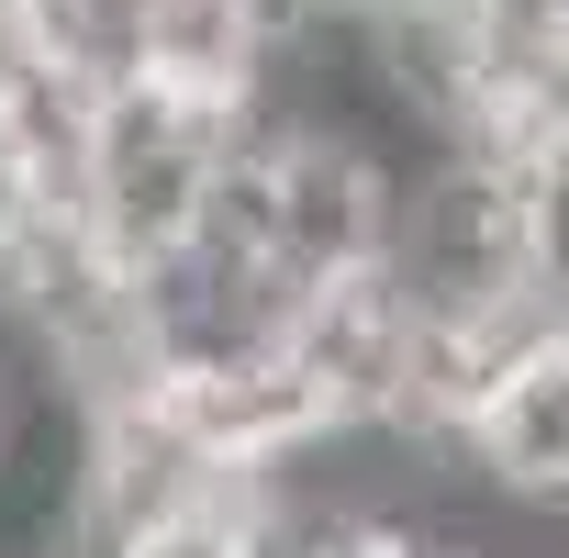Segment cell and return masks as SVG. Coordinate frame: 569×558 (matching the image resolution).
Instances as JSON below:
<instances>
[{
    "label": "cell",
    "mask_w": 569,
    "mask_h": 558,
    "mask_svg": "<svg viewBox=\"0 0 569 558\" xmlns=\"http://www.w3.org/2000/svg\"><path fill=\"white\" fill-rule=\"evenodd\" d=\"M223 146H234V112H223V101H190V90H168V79H123V90H101V112H90V179H79V223H90L123 268L190 246Z\"/></svg>",
    "instance_id": "cell-1"
},
{
    "label": "cell",
    "mask_w": 569,
    "mask_h": 558,
    "mask_svg": "<svg viewBox=\"0 0 569 558\" xmlns=\"http://www.w3.org/2000/svg\"><path fill=\"white\" fill-rule=\"evenodd\" d=\"M257 157H268V257L291 268L302 291L391 257V201H402V179H391L369 146L279 134V146H257Z\"/></svg>",
    "instance_id": "cell-2"
},
{
    "label": "cell",
    "mask_w": 569,
    "mask_h": 558,
    "mask_svg": "<svg viewBox=\"0 0 569 558\" xmlns=\"http://www.w3.org/2000/svg\"><path fill=\"white\" fill-rule=\"evenodd\" d=\"M279 358L302 369L325 425H391L402 413V369H413V302L391 291V268L313 279L291 302V325H279Z\"/></svg>",
    "instance_id": "cell-3"
},
{
    "label": "cell",
    "mask_w": 569,
    "mask_h": 558,
    "mask_svg": "<svg viewBox=\"0 0 569 558\" xmlns=\"http://www.w3.org/2000/svg\"><path fill=\"white\" fill-rule=\"evenodd\" d=\"M513 212H525V257H536V279H547V291H569V123L536 134V146L513 157Z\"/></svg>",
    "instance_id": "cell-4"
}]
</instances>
